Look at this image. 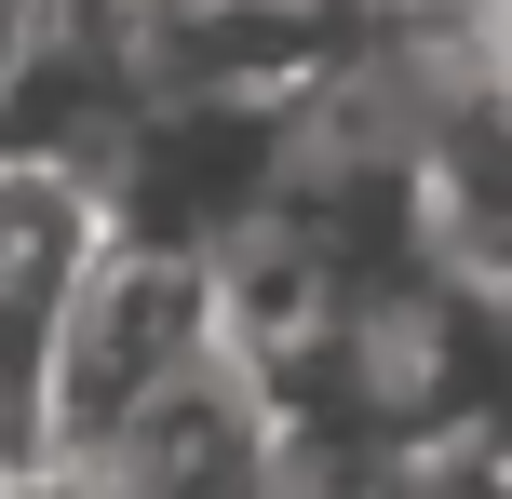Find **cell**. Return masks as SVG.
I'll return each mask as SVG.
<instances>
[{"label": "cell", "instance_id": "3", "mask_svg": "<svg viewBox=\"0 0 512 499\" xmlns=\"http://www.w3.org/2000/svg\"><path fill=\"white\" fill-rule=\"evenodd\" d=\"M122 230L108 189L54 149H0V486H41V378L68 284L95 270V243Z\"/></svg>", "mask_w": 512, "mask_h": 499}, {"label": "cell", "instance_id": "6", "mask_svg": "<svg viewBox=\"0 0 512 499\" xmlns=\"http://www.w3.org/2000/svg\"><path fill=\"white\" fill-rule=\"evenodd\" d=\"M270 14H324V27H351V14H364V0H270Z\"/></svg>", "mask_w": 512, "mask_h": 499}, {"label": "cell", "instance_id": "5", "mask_svg": "<svg viewBox=\"0 0 512 499\" xmlns=\"http://www.w3.org/2000/svg\"><path fill=\"white\" fill-rule=\"evenodd\" d=\"M486 14V54H499V81H512V0H472Z\"/></svg>", "mask_w": 512, "mask_h": 499}, {"label": "cell", "instance_id": "4", "mask_svg": "<svg viewBox=\"0 0 512 499\" xmlns=\"http://www.w3.org/2000/svg\"><path fill=\"white\" fill-rule=\"evenodd\" d=\"M41 41H54V0H0V122H14V95H27V68H41Z\"/></svg>", "mask_w": 512, "mask_h": 499}, {"label": "cell", "instance_id": "1", "mask_svg": "<svg viewBox=\"0 0 512 499\" xmlns=\"http://www.w3.org/2000/svg\"><path fill=\"white\" fill-rule=\"evenodd\" d=\"M230 338L216 311V257L162 230H108L95 270L68 284V324H54V378H41V486H68L189 351Z\"/></svg>", "mask_w": 512, "mask_h": 499}, {"label": "cell", "instance_id": "2", "mask_svg": "<svg viewBox=\"0 0 512 499\" xmlns=\"http://www.w3.org/2000/svg\"><path fill=\"white\" fill-rule=\"evenodd\" d=\"M297 473H310V446H297L283 378L256 365L243 338H216V351H189L68 486H108V499H243V486H297Z\"/></svg>", "mask_w": 512, "mask_h": 499}]
</instances>
